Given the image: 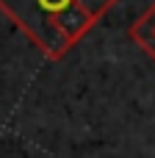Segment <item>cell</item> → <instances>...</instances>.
<instances>
[{
  "instance_id": "7a4b0ae2",
  "label": "cell",
  "mask_w": 155,
  "mask_h": 158,
  "mask_svg": "<svg viewBox=\"0 0 155 158\" xmlns=\"http://www.w3.org/2000/svg\"><path fill=\"white\" fill-rule=\"evenodd\" d=\"M128 33H130V39L155 61V3L130 25Z\"/></svg>"
},
{
  "instance_id": "6da1fadb",
  "label": "cell",
  "mask_w": 155,
  "mask_h": 158,
  "mask_svg": "<svg viewBox=\"0 0 155 158\" xmlns=\"http://www.w3.org/2000/svg\"><path fill=\"white\" fill-rule=\"evenodd\" d=\"M119 0H0V8L47 58H64Z\"/></svg>"
}]
</instances>
